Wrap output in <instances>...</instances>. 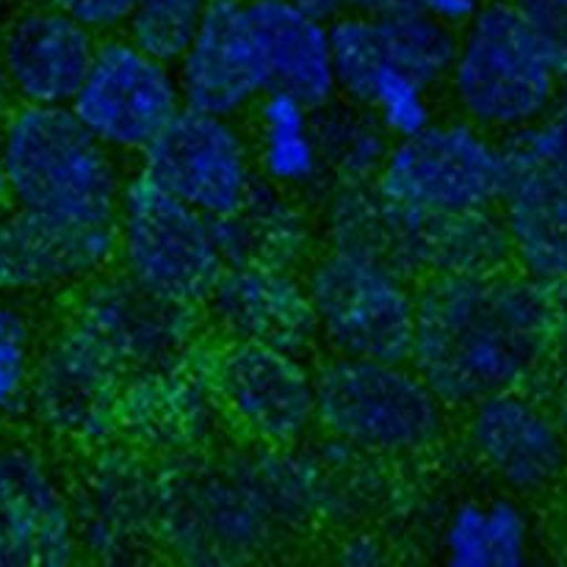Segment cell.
Returning a JSON list of instances; mask_svg holds the SVG:
<instances>
[{"label":"cell","mask_w":567,"mask_h":567,"mask_svg":"<svg viewBox=\"0 0 567 567\" xmlns=\"http://www.w3.org/2000/svg\"><path fill=\"white\" fill-rule=\"evenodd\" d=\"M327 468L299 446L203 452L158 465V546L192 565L275 551L327 509Z\"/></svg>","instance_id":"cell-1"},{"label":"cell","mask_w":567,"mask_h":567,"mask_svg":"<svg viewBox=\"0 0 567 567\" xmlns=\"http://www.w3.org/2000/svg\"><path fill=\"white\" fill-rule=\"evenodd\" d=\"M567 332V288L507 269L487 277H430L415 286L408 360L446 408H474L518 391Z\"/></svg>","instance_id":"cell-2"},{"label":"cell","mask_w":567,"mask_h":567,"mask_svg":"<svg viewBox=\"0 0 567 567\" xmlns=\"http://www.w3.org/2000/svg\"><path fill=\"white\" fill-rule=\"evenodd\" d=\"M9 203L86 227H114L125 172L120 155L70 105H14L0 131Z\"/></svg>","instance_id":"cell-3"},{"label":"cell","mask_w":567,"mask_h":567,"mask_svg":"<svg viewBox=\"0 0 567 567\" xmlns=\"http://www.w3.org/2000/svg\"><path fill=\"white\" fill-rule=\"evenodd\" d=\"M313 388L316 426L360 457H421L446 432L449 408L410 360L330 354Z\"/></svg>","instance_id":"cell-4"},{"label":"cell","mask_w":567,"mask_h":567,"mask_svg":"<svg viewBox=\"0 0 567 567\" xmlns=\"http://www.w3.org/2000/svg\"><path fill=\"white\" fill-rule=\"evenodd\" d=\"M446 86L457 116L507 138L546 114L563 81L518 6L493 0L457 28Z\"/></svg>","instance_id":"cell-5"},{"label":"cell","mask_w":567,"mask_h":567,"mask_svg":"<svg viewBox=\"0 0 567 567\" xmlns=\"http://www.w3.org/2000/svg\"><path fill=\"white\" fill-rule=\"evenodd\" d=\"M114 264L153 297L194 310H203L227 269L214 219L138 172L122 188L114 221Z\"/></svg>","instance_id":"cell-6"},{"label":"cell","mask_w":567,"mask_h":567,"mask_svg":"<svg viewBox=\"0 0 567 567\" xmlns=\"http://www.w3.org/2000/svg\"><path fill=\"white\" fill-rule=\"evenodd\" d=\"M319 343L330 354L408 360L415 280L382 260L319 247L305 266Z\"/></svg>","instance_id":"cell-7"},{"label":"cell","mask_w":567,"mask_h":567,"mask_svg":"<svg viewBox=\"0 0 567 567\" xmlns=\"http://www.w3.org/2000/svg\"><path fill=\"white\" fill-rule=\"evenodd\" d=\"M509 164L504 142L463 116L432 120L424 131L396 138L377 188L413 210L498 208Z\"/></svg>","instance_id":"cell-8"},{"label":"cell","mask_w":567,"mask_h":567,"mask_svg":"<svg viewBox=\"0 0 567 567\" xmlns=\"http://www.w3.org/2000/svg\"><path fill=\"white\" fill-rule=\"evenodd\" d=\"M210 385L227 426L258 446H302L316 426L313 369L302 354L241 341L205 349Z\"/></svg>","instance_id":"cell-9"},{"label":"cell","mask_w":567,"mask_h":567,"mask_svg":"<svg viewBox=\"0 0 567 567\" xmlns=\"http://www.w3.org/2000/svg\"><path fill=\"white\" fill-rule=\"evenodd\" d=\"M70 109L111 153L138 158L183 109L175 64L147 53L125 33L100 37Z\"/></svg>","instance_id":"cell-10"},{"label":"cell","mask_w":567,"mask_h":567,"mask_svg":"<svg viewBox=\"0 0 567 567\" xmlns=\"http://www.w3.org/2000/svg\"><path fill=\"white\" fill-rule=\"evenodd\" d=\"M136 172L210 219L236 210L258 183L249 133L230 116L188 105L138 153Z\"/></svg>","instance_id":"cell-11"},{"label":"cell","mask_w":567,"mask_h":567,"mask_svg":"<svg viewBox=\"0 0 567 567\" xmlns=\"http://www.w3.org/2000/svg\"><path fill=\"white\" fill-rule=\"evenodd\" d=\"M125 377L103 343L66 316L44 347H37L28 410L55 441L97 449L114 441Z\"/></svg>","instance_id":"cell-12"},{"label":"cell","mask_w":567,"mask_h":567,"mask_svg":"<svg viewBox=\"0 0 567 567\" xmlns=\"http://www.w3.org/2000/svg\"><path fill=\"white\" fill-rule=\"evenodd\" d=\"M221 424L205 349L197 347L186 358L125 377L114 441L166 463L214 446Z\"/></svg>","instance_id":"cell-13"},{"label":"cell","mask_w":567,"mask_h":567,"mask_svg":"<svg viewBox=\"0 0 567 567\" xmlns=\"http://www.w3.org/2000/svg\"><path fill=\"white\" fill-rule=\"evenodd\" d=\"M70 319L97 338L125 374L186 358L203 347V313L166 302L131 277L103 271L78 288Z\"/></svg>","instance_id":"cell-14"},{"label":"cell","mask_w":567,"mask_h":567,"mask_svg":"<svg viewBox=\"0 0 567 567\" xmlns=\"http://www.w3.org/2000/svg\"><path fill=\"white\" fill-rule=\"evenodd\" d=\"M94 452L72 493L78 540L103 563H131L158 543V465L120 441Z\"/></svg>","instance_id":"cell-15"},{"label":"cell","mask_w":567,"mask_h":567,"mask_svg":"<svg viewBox=\"0 0 567 567\" xmlns=\"http://www.w3.org/2000/svg\"><path fill=\"white\" fill-rule=\"evenodd\" d=\"M75 502L55 465L25 443H0V567L78 559Z\"/></svg>","instance_id":"cell-16"},{"label":"cell","mask_w":567,"mask_h":567,"mask_svg":"<svg viewBox=\"0 0 567 567\" xmlns=\"http://www.w3.org/2000/svg\"><path fill=\"white\" fill-rule=\"evenodd\" d=\"M114 264V227H86L37 210H0V293L42 297L78 291Z\"/></svg>","instance_id":"cell-17"},{"label":"cell","mask_w":567,"mask_h":567,"mask_svg":"<svg viewBox=\"0 0 567 567\" xmlns=\"http://www.w3.org/2000/svg\"><path fill=\"white\" fill-rule=\"evenodd\" d=\"M199 313L216 341L258 343L302 358L319 343L313 305L299 269L227 266Z\"/></svg>","instance_id":"cell-18"},{"label":"cell","mask_w":567,"mask_h":567,"mask_svg":"<svg viewBox=\"0 0 567 567\" xmlns=\"http://www.w3.org/2000/svg\"><path fill=\"white\" fill-rule=\"evenodd\" d=\"M183 105L208 114H249L269 92L247 0H210L203 22L175 61Z\"/></svg>","instance_id":"cell-19"},{"label":"cell","mask_w":567,"mask_h":567,"mask_svg":"<svg viewBox=\"0 0 567 567\" xmlns=\"http://www.w3.org/2000/svg\"><path fill=\"white\" fill-rule=\"evenodd\" d=\"M474 457L515 493H537L563 476L567 446L563 426L535 399L518 391L493 393L468 408Z\"/></svg>","instance_id":"cell-20"},{"label":"cell","mask_w":567,"mask_h":567,"mask_svg":"<svg viewBox=\"0 0 567 567\" xmlns=\"http://www.w3.org/2000/svg\"><path fill=\"white\" fill-rule=\"evenodd\" d=\"M393 269L415 282L430 277H487L513 269L502 214L498 208L413 210L399 205Z\"/></svg>","instance_id":"cell-21"},{"label":"cell","mask_w":567,"mask_h":567,"mask_svg":"<svg viewBox=\"0 0 567 567\" xmlns=\"http://www.w3.org/2000/svg\"><path fill=\"white\" fill-rule=\"evenodd\" d=\"M97 39L48 3L22 11L0 42V64L17 105H70L92 66Z\"/></svg>","instance_id":"cell-22"},{"label":"cell","mask_w":567,"mask_h":567,"mask_svg":"<svg viewBox=\"0 0 567 567\" xmlns=\"http://www.w3.org/2000/svg\"><path fill=\"white\" fill-rule=\"evenodd\" d=\"M247 14L269 92L293 94L313 109L338 97L330 22L308 14L291 0H247Z\"/></svg>","instance_id":"cell-23"},{"label":"cell","mask_w":567,"mask_h":567,"mask_svg":"<svg viewBox=\"0 0 567 567\" xmlns=\"http://www.w3.org/2000/svg\"><path fill=\"white\" fill-rule=\"evenodd\" d=\"M227 266L258 264L302 269L319 252V225L308 199L260 181L241 205L214 219Z\"/></svg>","instance_id":"cell-24"},{"label":"cell","mask_w":567,"mask_h":567,"mask_svg":"<svg viewBox=\"0 0 567 567\" xmlns=\"http://www.w3.org/2000/svg\"><path fill=\"white\" fill-rule=\"evenodd\" d=\"M498 214L513 269L540 286L567 288V177L509 166Z\"/></svg>","instance_id":"cell-25"},{"label":"cell","mask_w":567,"mask_h":567,"mask_svg":"<svg viewBox=\"0 0 567 567\" xmlns=\"http://www.w3.org/2000/svg\"><path fill=\"white\" fill-rule=\"evenodd\" d=\"M249 114H252L249 144L260 181L319 203L330 183L316 136L313 105L271 89Z\"/></svg>","instance_id":"cell-26"},{"label":"cell","mask_w":567,"mask_h":567,"mask_svg":"<svg viewBox=\"0 0 567 567\" xmlns=\"http://www.w3.org/2000/svg\"><path fill=\"white\" fill-rule=\"evenodd\" d=\"M441 548L454 567H518L529 559V515L513 498H465L443 520Z\"/></svg>","instance_id":"cell-27"},{"label":"cell","mask_w":567,"mask_h":567,"mask_svg":"<svg viewBox=\"0 0 567 567\" xmlns=\"http://www.w3.org/2000/svg\"><path fill=\"white\" fill-rule=\"evenodd\" d=\"M316 136L330 188L374 183L393 144L369 111L343 97L316 109Z\"/></svg>","instance_id":"cell-28"},{"label":"cell","mask_w":567,"mask_h":567,"mask_svg":"<svg viewBox=\"0 0 567 567\" xmlns=\"http://www.w3.org/2000/svg\"><path fill=\"white\" fill-rule=\"evenodd\" d=\"M382 53L408 75L437 92L446 86L457 50V28L415 9H396L374 14Z\"/></svg>","instance_id":"cell-29"},{"label":"cell","mask_w":567,"mask_h":567,"mask_svg":"<svg viewBox=\"0 0 567 567\" xmlns=\"http://www.w3.org/2000/svg\"><path fill=\"white\" fill-rule=\"evenodd\" d=\"M210 0H133L125 37L175 64L203 22Z\"/></svg>","instance_id":"cell-30"},{"label":"cell","mask_w":567,"mask_h":567,"mask_svg":"<svg viewBox=\"0 0 567 567\" xmlns=\"http://www.w3.org/2000/svg\"><path fill=\"white\" fill-rule=\"evenodd\" d=\"M37 336L17 305L0 302V432L28 410Z\"/></svg>","instance_id":"cell-31"},{"label":"cell","mask_w":567,"mask_h":567,"mask_svg":"<svg viewBox=\"0 0 567 567\" xmlns=\"http://www.w3.org/2000/svg\"><path fill=\"white\" fill-rule=\"evenodd\" d=\"M502 142L509 166L567 177V83H563L540 120Z\"/></svg>","instance_id":"cell-32"},{"label":"cell","mask_w":567,"mask_h":567,"mask_svg":"<svg viewBox=\"0 0 567 567\" xmlns=\"http://www.w3.org/2000/svg\"><path fill=\"white\" fill-rule=\"evenodd\" d=\"M540 39L559 81L567 83V0H513Z\"/></svg>","instance_id":"cell-33"},{"label":"cell","mask_w":567,"mask_h":567,"mask_svg":"<svg viewBox=\"0 0 567 567\" xmlns=\"http://www.w3.org/2000/svg\"><path fill=\"white\" fill-rule=\"evenodd\" d=\"M44 3L81 22L94 37L125 31V22L133 9V0H44Z\"/></svg>","instance_id":"cell-34"},{"label":"cell","mask_w":567,"mask_h":567,"mask_svg":"<svg viewBox=\"0 0 567 567\" xmlns=\"http://www.w3.org/2000/svg\"><path fill=\"white\" fill-rule=\"evenodd\" d=\"M404 6L415 11H424V14L435 17V20L446 22V25L460 28L480 9V0H404Z\"/></svg>","instance_id":"cell-35"},{"label":"cell","mask_w":567,"mask_h":567,"mask_svg":"<svg viewBox=\"0 0 567 567\" xmlns=\"http://www.w3.org/2000/svg\"><path fill=\"white\" fill-rule=\"evenodd\" d=\"M338 559L347 565H377V563H385V546H382L377 537L358 535L347 537V540L338 546Z\"/></svg>","instance_id":"cell-36"},{"label":"cell","mask_w":567,"mask_h":567,"mask_svg":"<svg viewBox=\"0 0 567 567\" xmlns=\"http://www.w3.org/2000/svg\"><path fill=\"white\" fill-rule=\"evenodd\" d=\"M291 3L324 22H332L347 11V0H291Z\"/></svg>","instance_id":"cell-37"},{"label":"cell","mask_w":567,"mask_h":567,"mask_svg":"<svg viewBox=\"0 0 567 567\" xmlns=\"http://www.w3.org/2000/svg\"><path fill=\"white\" fill-rule=\"evenodd\" d=\"M396 9H408L404 0H347V11H360V14H385Z\"/></svg>","instance_id":"cell-38"},{"label":"cell","mask_w":567,"mask_h":567,"mask_svg":"<svg viewBox=\"0 0 567 567\" xmlns=\"http://www.w3.org/2000/svg\"><path fill=\"white\" fill-rule=\"evenodd\" d=\"M14 105H17V100H14V94H11L9 78H6L3 64H0V131H3V125L9 122Z\"/></svg>","instance_id":"cell-39"},{"label":"cell","mask_w":567,"mask_h":567,"mask_svg":"<svg viewBox=\"0 0 567 567\" xmlns=\"http://www.w3.org/2000/svg\"><path fill=\"white\" fill-rule=\"evenodd\" d=\"M9 205V188H6V175H3V164H0V210Z\"/></svg>","instance_id":"cell-40"}]
</instances>
